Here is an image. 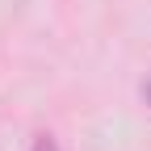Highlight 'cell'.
I'll use <instances>...</instances> for the list:
<instances>
[{"instance_id":"6da1fadb","label":"cell","mask_w":151,"mask_h":151,"mask_svg":"<svg viewBox=\"0 0 151 151\" xmlns=\"http://www.w3.org/2000/svg\"><path fill=\"white\" fill-rule=\"evenodd\" d=\"M34 151H59V143H55L50 134H42V139H38V143H34Z\"/></svg>"},{"instance_id":"7a4b0ae2","label":"cell","mask_w":151,"mask_h":151,"mask_svg":"<svg viewBox=\"0 0 151 151\" xmlns=\"http://www.w3.org/2000/svg\"><path fill=\"white\" fill-rule=\"evenodd\" d=\"M143 97H147V105H151V80H147V84H143Z\"/></svg>"}]
</instances>
